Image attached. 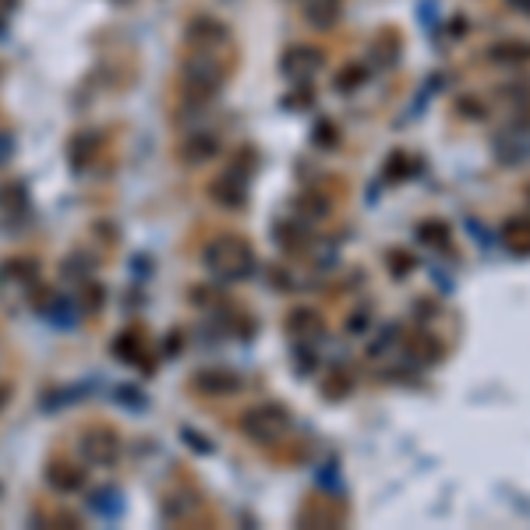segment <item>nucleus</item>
Listing matches in <instances>:
<instances>
[{
    "label": "nucleus",
    "instance_id": "6",
    "mask_svg": "<svg viewBox=\"0 0 530 530\" xmlns=\"http://www.w3.org/2000/svg\"><path fill=\"white\" fill-rule=\"evenodd\" d=\"M184 39L191 50H205V54H223V46H230V29L212 18V14H195L184 29Z\"/></svg>",
    "mask_w": 530,
    "mask_h": 530
},
{
    "label": "nucleus",
    "instance_id": "29",
    "mask_svg": "<svg viewBox=\"0 0 530 530\" xmlns=\"http://www.w3.org/2000/svg\"><path fill=\"white\" fill-rule=\"evenodd\" d=\"M470 103H474V95H467V99H460V106H456V110H460L463 117H474V120H481V117H484L488 110H484V106H470Z\"/></svg>",
    "mask_w": 530,
    "mask_h": 530
},
{
    "label": "nucleus",
    "instance_id": "16",
    "mask_svg": "<svg viewBox=\"0 0 530 530\" xmlns=\"http://www.w3.org/2000/svg\"><path fill=\"white\" fill-rule=\"evenodd\" d=\"M407 353L414 357V360H425V364H439L442 357H445V344L435 340L428 329L425 333H418L410 344H407Z\"/></svg>",
    "mask_w": 530,
    "mask_h": 530
},
{
    "label": "nucleus",
    "instance_id": "26",
    "mask_svg": "<svg viewBox=\"0 0 530 530\" xmlns=\"http://www.w3.org/2000/svg\"><path fill=\"white\" fill-rule=\"evenodd\" d=\"M414 255H407V252H389V269H393V276H410V269H414Z\"/></svg>",
    "mask_w": 530,
    "mask_h": 530
},
{
    "label": "nucleus",
    "instance_id": "8",
    "mask_svg": "<svg viewBox=\"0 0 530 530\" xmlns=\"http://www.w3.org/2000/svg\"><path fill=\"white\" fill-rule=\"evenodd\" d=\"M219 153H223V142H219V135L209 131V128H195V131H187L184 142L177 145V156H180L187 167H202V163L216 160Z\"/></svg>",
    "mask_w": 530,
    "mask_h": 530
},
{
    "label": "nucleus",
    "instance_id": "14",
    "mask_svg": "<svg viewBox=\"0 0 530 530\" xmlns=\"http://www.w3.org/2000/svg\"><path fill=\"white\" fill-rule=\"evenodd\" d=\"M400 32L396 29H382L378 36H375V43H371V61H375V68H393L396 61H400Z\"/></svg>",
    "mask_w": 530,
    "mask_h": 530
},
{
    "label": "nucleus",
    "instance_id": "1",
    "mask_svg": "<svg viewBox=\"0 0 530 530\" xmlns=\"http://www.w3.org/2000/svg\"><path fill=\"white\" fill-rule=\"evenodd\" d=\"M230 68L223 64V54H205V50H191L180 64V92L191 106L209 103L219 88L227 86Z\"/></svg>",
    "mask_w": 530,
    "mask_h": 530
},
{
    "label": "nucleus",
    "instance_id": "20",
    "mask_svg": "<svg viewBox=\"0 0 530 530\" xmlns=\"http://www.w3.org/2000/svg\"><path fill=\"white\" fill-rule=\"evenodd\" d=\"M50 484L57 492H79L86 484V474L75 470V467H68V463H57V467H50Z\"/></svg>",
    "mask_w": 530,
    "mask_h": 530
},
{
    "label": "nucleus",
    "instance_id": "11",
    "mask_svg": "<svg viewBox=\"0 0 530 530\" xmlns=\"http://www.w3.org/2000/svg\"><path fill=\"white\" fill-rule=\"evenodd\" d=\"M191 385L205 396H234V393H241V375H234L227 368H202L191 375Z\"/></svg>",
    "mask_w": 530,
    "mask_h": 530
},
{
    "label": "nucleus",
    "instance_id": "12",
    "mask_svg": "<svg viewBox=\"0 0 530 530\" xmlns=\"http://www.w3.org/2000/svg\"><path fill=\"white\" fill-rule=\"evenodd\" d=\"M492 64H502V68H527L530 64V39H499L488 46L484 54Z\"/></svg>",
    "mask_w": 530,
    "mask_h": 530
},
{
    "label": "nucleus",
    "instance_id": "15",
    "mask_svg": "<svg viewBox=\"0 0 530 530\" xmlns=\"http://www.w3.org/2000/svg\"><path fill=\"white\" fill-rule=\"evenodd\" d=\"M344 0H304V21L315 29H333L340 21Z\"/></svg>",
    "mask_w": 530,
    "mask_h": 530
},
{
    "label": "nucleus",
    "instance_id": "22",
    "mask_svg": "<svg viewBox=\"0 0 530 530\" xmlns=\"http://www.w3.org/2000/svg\"><path fill=\"white\" fill-rule=\"evenodd\" d=\"M368 82V64H347L340 75H336V92H353Z\"/></svg>",
    "mask_w": 530,
    "mask_h": 530
},
{
    "label": "nucleus",
    "instance_id": "24",
    "mask_svg": "<svg viewBox=\"0 0 530 530\" xmlns=\"http://www.w3.org/2000/svg\"><path fill=\"white\" fill-rule=\"evenodd\" d=\"M326 400H347L353 393V382H351V375H333L329 382H326Z\"/></svg>",
    "mask_w": 530,
    "mask_h": 530
},
{
    "label": "nucleus",
    "instance_id": "27",
    "mask_svg": "<svg viewBox=\"0 0 530 530\" xmlns=\"http://www.w3.org/2000/svg\"><path fill=\"white\" fill-rule=\"evenodd\" d=\"M315 142H319V145H336V142H340V135H336V128H333L329 120H322V124H319V131H315Z\"/></svg>",
    "mask_w": 530,
    "mask_h": 530
},
{
    "label": "nucleus",
    "instance_id": "30",
    "mask_svg": "<svg viewBox=\"0 0 530 530\" xmlns=\"http://www.w3.org/2000/svg\"><path fill=\"white\" fill-rule=\"evenodd\" d=\"M14 156V135L11 131H0V163H7Z\"/></svg>",
    "mask_w": 530,
    "mask_h": 530
},
{
    "label": "nucleus",
    "instance_id": "7",
    "mask_svg": "<svg viewBox=\"0 0 530 530\" xmlns=\"http://www.w3.org/2000/svg\"><path fill=\"white\" fill-rule=\"evenodd\" d=\"M248 174H252V163H230L227 174L209 184L212 202L223 209H241L248 202Z\"/></svg>",
    "mask_w": 530,
    "mask_h": 530
},
{
    "label": "nucleus",
    "instance_id": "19",
    "mask_svg": "<svg viewBox=\"0 0 530 530\" xmlns=\"http://www.w3.org/2000/svg\"><path fill=\"white\" fill-rule=\"evenodd\" d=\"M400 344H403V326H382L378 336L368 344V353L371 357H393Z\"/></svg>",
    "mask_w": 530,
    "mask_h": 530
},
{
    "label": "nucleus",
    "instance_id": "23",
    "mask_svg": "<svg viewBox=\"0 0 530 530\" xmlns=\"http://www.w3.org/2000/svg\"><path fill=\"white\" fill-rule=\"evenodd\" d=\"M418 170V163L407 156V153H393L389 156V163H385V174L389 177H396V180H403V177H410Z\"/></svg>",
    "mask_w": 530,
    "mask_h": 530
},
{
    "label": "nucleus",
    "instance_id": "35",
    "mask_svg": "<svg viewBox=\"0 0 530 530\" xmlns=\"http://www.w3.org/2000/svg\"><path fill=\"white\" fill-rule=\"evenodd\" d=\"M527 195H530V187H527Z\"/></svg>",
    "mask_w": 530,
    "mask_h": 530
},
{
    "label": "nucleus",
    "instance_id": "13",
    "mask_svg": "<svg viewBox=\"0 0 530 530\" xmlns=\"http://www.w3.org/2000/svg\"><path fill=\"white\" fill-rule=\"evenodd\" d=\"M502 244L509 255L517 259H530V216H513L502 227Z\"/></svg>",
    "mask_w": 530,
    "mask_h": 530
},
{
    "label": "nucleus",
    "instance_id": "17",
    "mask_svg": "<svg viewBox=\"0 0 530 530\" xmlns=\"http://www.w3.org/2000/svg\"><path fill=\"white\" fill-rule=\"evenodd\" d=\"M88 509H92L95 517H103V520H117V517L124 513V495H120L117 488H103V492H95V495L88 499Z\"/></svg>",
    "mask_w": 530,
    "mask_h": 530
},
{
    "label": "nucleus",
    "instance_id": "10",
    "mask_svg": "<svg viewBox=\"0 0 530 530\" xmlns=\"http://www.w3.org/2000/svg\"><path fill=\"white\" fill-rule=\"evenodd\" d=\"M117 452H120V435L113 428H106V425H92L86 435H82V456H86L88 463H95V467L113 463Z\"/></svg>",
    "mask_w": 530,
    "mask_h": 530
},
{
    "label": "nucleus",
    "instance_id": "32",
    "mask_svg": "<svg viewBox=\"0 0 530 530\" xmlns=\"http://www.w3.org/2000/svg\"><path fill=\"white\" fill-rule=\"evenodd\" d=\"M184 439H191V445H195V449H202V452H209V442L202 439V435H195V432H184Z\"/></svg>",
    "mask_w": 530,
    "mask_h": 530
},
{
    "label": "nucleus",
    "instance_id": "28",
    "mask_svg": "<svg viewBox=\"0 0 530 530\" xmlns=\"http://www.w3.org/2000/svg\"><path fill=\"white\" fill-rule=\"evenodd\" d=\"M368 322H371V311H368V308H360L357 315H351V322H347V333H353V336H360V333L368 329Z\"/></svg>",
    "mask_w": 530,
    "mask_h": 530
},
{
    "label": "nucleus",
    "instance_id": "21",
    "mask_svg": "<svg viewBox=\"0 0 530 530\" xmlns=\"http://www.w3.org/2000/svg\"><path fill=\"white\" fill-rule=\"evenodd\" d=\"M418 241H421V244H432V248H449L452 230H449V223H442V219H425V223L418 227Z\"/></svg>",
    "mask_w": 530,
    "mask_h": 530
},
{
    "label": "nucleus",
    "instance_id": "18",
    "mask_svg": "<svg viewBox=\"0 0 530 530\" xmlns=\"http://www.w3.org/2000/svg\"><path fill=\"white\" fill-rule=\"evenodd\" d=\"M286 329H290L294 336H319V333H322V315L311 311V308H294V311L286 315Z\"/></svg>",
    "mask_w": 530,
    "mask_h": 530
},
{
    "label": "nucleus",
    "instance_id": "33",
    "mask_svg": "<svg viewBox=\"0 0 530 530\" xmlns=\"http://www.w3.org/2000/svg\"><path fill=\"white\" fill-rule=\"evenodd\" d=\"M7 403H11V385H7V382H0V410H4Z\"/></svg>",
    "mask_w": 530,
    "mask_h": 530
},
{
    "label": "nucleus",
    "instance_id": "4",
    "mask_svg": "<svg viewBox=\"0 0 530 530\" xmlns=\"http://www.w3.org/2000/svg\"><path fill=\"white\" fill-rule=\"evenodd\" d=\"M322 68H326V50L311 46V43H290L279 57V71L290 82H311Z\"/></svg>",
    "mask_w": 530,
    "mask_h": 530
},
{
    "label": "nucleus",
    "instance_id": "9",
    "mask_svg": "<svg viewBox=\"0 0 530 530\" xmlns=\"http://www.w3.org/2000/svg\"><path fill=\"white\" fill-rule=\"evenodd\" d=\"M198 509H202V495H198L191 484H174V488H167V495H163V520L184 527V524H191V520L198 517Z\"/></svg>",
    "mask_w": 530,
    "mask_h": 530
},
{
    "label": "nucleus",
    "instance_id": "3",
    "mask_svg": "<svg viewBox=\"0 0 530 530\" xmlns=\"http://www.w3.org/2000/svg\"><path fill=\"white\" fill-rule=\"evenodd\" d=\"M241 432L259 445H276L290 432V410L279 407V403H262V407H252L244 418H241Z\"/></svg>",
    "mask_w": 530,
    "mask_h": 530
},
{
    "label": "nucleus",
    "instance_id": "5",
    "mask_svg": "<svg viewBox=\"0 0 530 530\" xmlns=\"http://www.w3.org/2000/svg\"><path fill=\"white\" fill-rule=\"evenodd\" d=\"M492 153L502 167H524L530 163V120H517L509 128H502L492 138Z\"/></svg>",
    "mask_w": 530,
    "mask_h": 530
},
{
    "label": "nucleus",
    "instance_id": "31",
    "mask_svg": "<svg viewBox=\"0 0 530 530\" xmlns=\"http://www.w3.org/2000/svg\"><path fill=\"white\" fill-rule=\"evenodd\" d=\"M14 11H18V0H0V21H4V18H11Z\"/></svg>",
    "mask_w": 530,
    "mask_h": 530
},
{
    "label": "nucleus",
    "instance_id": "25",
    "mask_svg": "<svg viewBox=\"0 0 530 530\" xmlns=\"http://www.w3.org/2000/svg\"><path fill=\"white\" fill-rule=\"evenodd\" d=\"M50 319H54L57 326L71 329V326H75V308H71V301H68V297H57V304L50 308Z\"/></svg>",
    "mask_w": 530,
    "mask_h": 530
},
{
    "label": "nucleus",
    "instance_id": "2",
    "mask_svg": "<svg viewBox=\"0 0 530 530\" xmlns=\"http://www.w3.org/2000/svg\"><path fill=\"white\" fill-rule=\"evenodd\" d=\"M202 262L216 279H248L255 272V252H252V244L244 237L223 234V237L205 244Z\"/></svg>",
    "mask_w": 530,
    "mask_h": 530
},
{
    "label": "nucleus",
    "instance_id": "34",
    "mask_svg": "<svg viewBox=\"0 0 530 530\" xmlns=\"http://www.w3.org/2000/svg\"><path fill=\"white\" fill-rule=\"evenodd\" d=\"M509 7H513V11H520V14H527V18H530V0H509Z\"/></svg>",
    "mask_w": 530,
    "mask_h": 530
}]
</instances>
